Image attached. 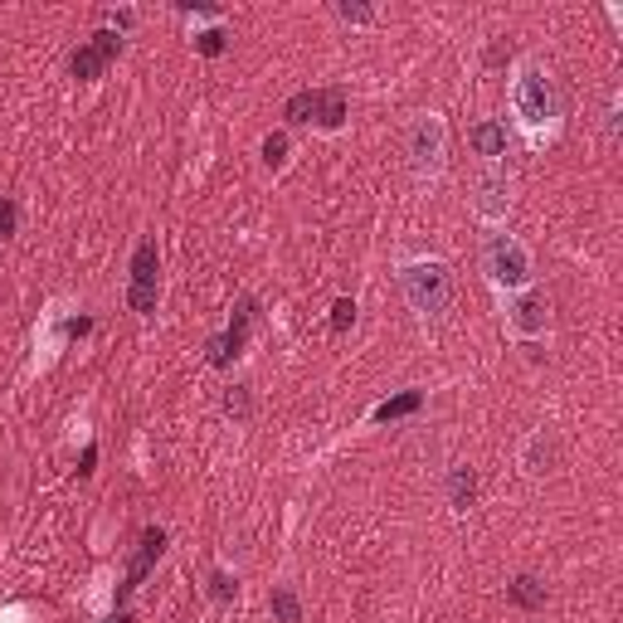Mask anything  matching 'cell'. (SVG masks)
<instances>
[{
    "instance_id": "cell-1",
    "label": "cell",
    "mask_w": 623,
    "mask_h": 623,
    "mask_svg": "<svg viewBox=\"0 0 623 623\" xmlns=\"http://www.w3.org/2000/svg\"><path fill=\"white\" fill-rule=\"evenodd\" d=\"M404 297H409V307L424 312V317H433V312L449 307L453 287H449L443 263H409L404 268Z\"/></svg>"
},
{
    "instance_id": "cell-2",
    "label": "cell",
    "mask_w": 623,
    "mask_h": 623,
    "mask_svg": "<svg viewBox=\"0 0 623 623\" xmlns=\"http://www.w3.org/2000/svg\"><path fill=\"white\" fill-rule=\"evenodd\" d=\"M482 258H487L492 283H502V287H522L526 278H531V258H526V248L516 244L512 234H492L487 248H482Z\"/></svg>"
},
{
    "instance_id": "cell-3",
    "label": "cell",
    "mask_w": 623,
    "mask_h": 623,
    "mask_svg": "<svg viewBox=\"0 0 623 623\" xmlns=\"http://www.w3.org/2000/svg\"><path fill=\"white\" fill-rule=\"evenodd\" d=\"M516 108H522V117L531 122V127H541V122L555 117L560 98H555V83H550V74H541V69H526L522 83H516Z\"/></svg>"
},
{
    "instance_id": "cell-4",
    "label": "cell",
    "mask_w": 623,
    "mask_h": 623,
    "mask_svg": "<svg viewBox=\"0 0 623 623\" xmlns=\"http://www.w3.org/2000/svg\"><path fill=\"white\" fill-rule=\"evenodd\" d=\"M443 142H449V132H443V122L433 117H419L409 127V161H414V171L419 175H433L443 166Z\"/></svg>"
},
{
    "instance_id": "cell-5",
    "label": "cell",
    "mask_w": 623,
    "mask_h": 623,
    "mask_svg": "<svg viewBox=\"0 0 623 623\" xmlns=\"http://www.w3.org/2000/svg\"><path fill=\"white\" fill-rule=\"evenodd\" d=\"M132 312H156V239H142L132 254V287H127Z\"/></svg>"
},
{
    "instance_id": "cell-6",
    "label": "cell",
    "mask_w": 623,
    "mask_h": 623,
    "mask_svg": "<svg viewBox=\"0 0 623 623\" xmlns=\"http://www.w3.org/2000/svg\"><path fill=\"white\" fill-rule=\"evenodd\" d=\"M117 54H122V35H112V29H102V35H93L88 44H83L74 59H69V74L88 83V78H98V74H102V69H108V64H112V59H117Z\"/></svg>"
},
{
    "instance_id": "cell-7",
    "label": "cell",
    "mask_w": 623,
    "mask_h": 623,
    "mask_svg": "<svg viewBox=\"0 0 623 623\" xmlns=\"http://www.w3.org/2000/svg\"><path fill=\"white\" fill-rule=\"evenodd\" d=\"M248 321H254V297H244V303L234 307V321H230V331L210 341V366H230V360L239 356V351H244V341H248Z\"/></svg>"
},
{
    "instance_id": "cell-8",
    "label": "cell",
    "mask_w": 623,
    "mask_h": 623,
    "mask_svg": "<svg viewBox=\"0 0 623 623\" xmlns=\"http://www.w3.org/2000/svg\"><path fill=\"white\" fill-rule=\"evenodd\" d=\"M161 550H166V531H142V550H137V560H132V570H127V579H122L117 585V599H127L132 589L142 585V575H147V570L156 565V560H161Z\"/></svg>"
},
{
    "instance_id": "cell-9",
    "label": "cell",
    "mask_w": 623,
    "mask_h": 623,
    "mask_svg": "<svg viewBox=\"0 0 623 623\" xmlns=\"http://www.w3.org/2000/svg\"><path fill=\"white\" fill-rule=\"evenodd\" d=\"M467 142H473L477 156H492V161H497V156L506 151V127H502V122H477V127L467 132Z\"/></svg>"
},
{
    "instance_id": "cell-10",
    "label": "cell",
    "mask_w": 623,
    "mask_h": 623,
    "mask_svg": "<svg viewBox=\"0 0 623 623\" xmlns=\"http://www.w3.org/2000/svg\"><path fill=\"white\" fill-rule=\"evenodd\" d=\"M506 595H512L516 609H541L546 604V585L536 575H516L512 585H506Z\"/></svg>"
},
{
    "instance_id": "cell-11",
    "label": "cell",
    "mask_w": 623,
    "mask_h": 623,
    "mask_svg": "<svg viewBox=\"0 0 623 623\" xmlns=\"http://www.w3.org/2000/svg\"><path fill=\"white\" fill-rule=\"evenodd\" d=\"M317 122L321 127H341V122H346V93L341 88L317 93Z\"/></svg>"
},
{
    "instance_id": "cell-12",
    "label": "cell",
    "mask_w": 623,
    "mask_h": 623,
    "mask_svg": "<svg viewBox=\"0 0 623 623\" xmlns=\"http://www.w3.org/2000/svg\"><path fill=\"white\" fill-rule=\"evenodd\" d=\"M512 321L522 331H546V303L541 297H522V303L512 307Z\"/></svg>"
},
{
    "instance_id": "cell-13",
    "label": "cell",
    "mask_w": 623,
    "mask_h": 623,
    "mask_svg": "<svg viewBox=\"0 0 623 623\" xmlns=\"http://www.w3.org/2000/svg\"><path fill=\"white\" fill-rule=\"evenodd\" d=\"M419 404H424V394H419V390H404V394H394V400L380 404L376 419H385V424H390V419H404V414H414Z\"/></svg>"
},
{
    "instance_id": "cell-14",
    "label": "cell",
    "mask_w": 623,
    "mask_h": 623,
    "mask_svg": "<svg viewBox=\"0 0 623 623\" xmlns=\"http://www.w3.org/2000/svg\"><path fill=\"white\" fill-rule=\"evenodd\" d=\"M449 492H453V506H473V497H477V477H473V467H453Z\"/></svg>"
},
{
    "instance_id": "cell-15",
    "label": "cell",
    "mask_w": 623,
    "mask_h": 623,
    "mask_svg": "<svg viewBox=\"0 0 623 623\" xmlns=\"http://www.w3.org/2000/svg\"><path fill=\"white\" fill-rule=\"evenodd\" d=\"M283 117L293 122V127H297V122H312V117H317V93H312V88L293 93V98H287V108H283Z\"/></svg>"
},
{
    "instance_id": "cell-16",
    "label": "cell",
    "mask_w": 623,
    "mask_h": 623,
    "mask_svg": "<svg viewBox=\"0 0 623 623\" xmlns=\"http://www.w3.org/2000/svg\"><path fill=\"white\" fill-rule=\"evenodd\" d=\"M477 190H482V195H477V210H482V214H502V190H506V181H497V175H487V181H477Z\"/></svg>"
},
{
    "instance_id": "cell-17",
    "label": "cell",
    "mask_w": 623,
    "mask_h": 623,
    "mask_svg": "<svg viewBox=\"0 0 623 623\" xmlns=\"http://www.w3.org/2000/svg\"><path fill=\"white\" fill-rule=\"evenodd\" d=\"M273 614L283 619V623H297V619H303V604H297V595L278 589V595H273Z\"/></svg>"
},
{
    "instance_id": "cell-18",
    "label": "cell",
    "mask_w": 623,
    "mask_h": 623,
    "mask_svg": "<svg viewBox=\"0 0 623 623\" xmlns=\"http://www.w3.org/2000/svg\"><path fill=\"white\" fill-rule=\"evenodd\" d=\"M224 44H230V35H224V29H205V35L195 39V49H200L205 59H220V54H224Z\"/></svg>"
},
{
    "instance_id": "cell-19",
    "label": "cell",
    "mask_w": 623,
    "mask_h": 623,
    "mask_svg": "<svg viewBox=\"0 0 623 623\" xmlns=\"http://www.w3.org/2000/svg\"><path fill=\"white\" fill-rule=\"evenodd\" d=\"M224 409H230L234 419H248V414H254V400H248V390H244V385H230V394H224Z\"/></svg>"
},
{
    "instance_id": "cell-20",
    "label": "cell",
    "mask_w": 623,
    "mask_h": 623,
    "mask_svg": "<svg viewBox=\"0 0 623 623\" xmlns=\"http://www.w3.org/2000/svg\"><path fill=\"white\" fill-rule=\"evenodd\" d=\"M550 463H555V443L541 433V439L531 443V473H550Z\"/></svg>"
},
{
    "instance_id": "cell-21",
    "label": "cell",
    "mask_w": 623,
    "mask_h": 623,
    "mask_svg": "<svg viewBox=\"0 0 623 623\" xmlns=\"http://www.w3.org/2000/svg\"><path fill=\"white\" fill-rule=\"evenodd\" d=\"M351 321H356V303L351 297H336V307H331V331H351Z\"/></svg>"
},
{
    "instance_id": "cell-22",
    "label": "cell",
    "mask_w": 623,
    "mask_h": 623,
    "mask_svg": "<svg viewBox=\"0 0 623 623\" xmlns=\"http://www.w3.org/2000/svg\"><path fill=\"white\" fill-rule=\"evenodd\" d=\"M234 595H239V585H234L230 575H224V570H214V575H210V599H220V604H230Z\"/></svg>"
},
{
    "instance_id": "cell-23",
    "label": "cell",
    "mask_w": 623,
    "mask_h": 623,
    "mask_svg": "<svg viewBox=\"0 0 623 623\" xmlns=\"http://www.w3.org/2000/svg\"><path fill=\"white\" fill-rule=\"evenodd\" d=\"M263 161H268V166H283V161H287V137H283V132L263 137Z\"/></svg>"
},
{
    "instance_id": "cell-24",
    "label": "cell",
    "mask_w": 623,
    "mask_h": 623,
    "mask_svg": "<svg viewBox=\"0 0 623 623\" xmlns=\"http://www.w3.org/2000/svg\"><path fill=\"white\" fill-rule=\"evenodd\" d=\"M15 220H20L15 200H0V244H5L10 234H15Z\"/></svg>"
},
{
    "instance_id": "cell-25",
    "label": "cell",
    "mask_w": 623,
    "mask_h": 623,
    "mask_svg": "<svg viewBox=\"0 0 623 623\" xmlns=\"http://www.w3.org/2000/svg\"><path fill=\"white\" fill-rule=\"evenodd\" d=\"M336 15L341 20H356V25H370V20H376V10H370V5H336Z\"/></svg>"
},
{
    "instance_id": "cell-26",
    "label": "cell",
    "mask_w": 623,
    "mask_h": 623,
    "mask_svg": "<svg viewBox=\"0 0 623 623\" xmlns=\"http://www.w3.org/2000/svg\"><path fill=\"white\" fill-rule=\"evenodd\" d=\"M93 463H98V449L88 443V449H83V458H78V473H93Z\"/></svg>"
},
{
    "instance_id": "cell-27",
    "label": "cell",
    "mask_w": 623,
    "mask_h": 623,
    "mask_svg": "<svg viewBox=\"0 0 623 623\" xmlns=\"http://www.w3.org/2000/svg\"><path fill=\"white\" fill-rule=\"evenodd\" d=\"M64 331H69V336H83V331H93V321H88V317H74Z\"/></svg>"
},
{
    "instance_id": "cell-28",
    "label": "cell",
    "mask_w": 623,
    "mask_h": 623,
    "mask_svg": "<svg viewBox=\"0 0 623 623\" xmlns=\"http://www.w3.org/2000/svg\"><path fill=\"white\" fill-rule=\"evenodd\" d=\"M112 623H132V614H117V619H112Z\"/></svg>"
}]
</instances>
